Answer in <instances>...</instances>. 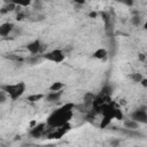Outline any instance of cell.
Returning <instances> with one entry per match:
<instances>
[{
	"label": "cell",
	"instance_id": "obj_13",
	"mask_svg": "<svg viewBox=\"0 0 147 147\" xmlns=\"http://www.w3.org/2000/svg\"><path fill=\"white\" fill-rule=\"evenodd\" d=\"M44 98H45V94H42V93H34V94L28 95L26 100L30 101V102H38V101L42 100Z\"/></svg>",
	"mask_w": 147,
	"mask_h": 147
},
{
	"label": "cell",
	"instance_id": "obj_6",
	"mask_svg": "<svg viewBox=\"0 0 147 147\" xmlns=\"http://www.w3.org/2000/svg\"><path fill=\"white\" fill-rule=\"evenodd\" d=\"M46 123L45 122H41V123H37L33 127H31L30 129V131H29V134L32 137V138H40L44 133H45V131H46Z\"/></svg>",
	"mask_w": 147,
	"mask_h": 147
},
{
	"label": "cell",
	"instance_id": "obj_1",
	"mask_svg": "<svg viewBox=\"0 0 147 147\" xmlns=\"http://www.w3.org/2000/svg\"><path fill=\"white\" fill-rule=\"evenodd\" d=\"M75 107H76L75 103L67 102L63 106L56 108L47 116L46 125L52 129H56V127H61V126L70 123L72 119V116H74Z\"/></svg>",
	"mask_w": 147,
	"mask_h": 147
},
{
	"label": "cell",
	"instance_id": "obj_18",
	"mask_svg": "<svg viewBox=\"0 0 147 147\" xmlns=\"http://www.w3.org/2000/svg\"><path fill=\"white\" fill-rule=\"evenodd\" d=\"M31 5H32L33 9H36V10H40V9L42 8V2H41V1H39V0L31 2Z\"/></svg>",
	"mask_w": 147,
	"mask_h": 147
},
{
	"label": "cell",
	"instance_id": "obj_2",
	"mask_svg": "<svg viewBox=\"0 0 147 147\" xmlns=\"http://www.w3.org/2000/svg\"><path fill=\"white\" fill-rule=\"evenodd\" d=\"M0 90L6 92V94L8 95V99L15 101L24 94V92L26 90V84L24 82H18V83H14V84H9V83L2 84V85H0Z\"/></svg>",
	"mask_w": 147,
	"mask_h": 147
},
{
	"label": "cell",
	"instance_id": "obj_10",
	"mask_svg": "<svg viewBox=\"0 0 147 147\" xmlns=\"http://www.w3.org/2000/svg\"><path fill=\"white\" fill-rule=\"evenodd\" d=\"M92 56L94 59H96V60H105L108 56V51L106 48H103V47H100V48H98V49H95L93 52Z\"/></svg>",
	"mask_w": 147,
	"mask_h": 147
},
{
	"label": "cell",
	"instance_id": "obj_12",
	"mask_svg": "<svg viewBox=\"0 0 147 147\" xmlns=\"http://www.w3.org/2000/svg\"><path fill=\"white\" fill-rule=\"evenodd\" d=\"M95 96L96 95H94L92 92H86L84 95H83V102L85 103V105H92L93 103V101H94V99H95Z\"/></svg>",
	"mask_w": 147,
	"mask_h": 147
},
{
	"label": "cell",
	"instance_id": "obj_21",
	"mask_svg": "<svg viewBox=\"0 0 147 147\" xmlns=\"http://www.w3.org/2000/svg\"><path fill=\"white\" fill-rule=\"evenodd\" d=\"M139 59L141 61H145V54H139Z\"/></svg>",
	"mask_w": 147,
	"mask_h": 147
},
{
	"label": "cell",
	"instance_id": "obj_23",
	"mask_svg": "<svg viewBox=\"0 0 147 147\" xmlns=\"http://www.w3.org/2000/svg\"><path fill=\"white\" fill-rule=\"evenodd\" d=\"M134 147H141V146H134Z\"/></svg>",
	"mask_w": 147,
	"mask_h": 147
},
{
	"label": "cell",
	"instance_id": "obj_22",
	"mask_svg": "<svg viewBox=\"0 0 147 147\" xmlns=\"http://www.w3.org/2000/svg\"><path fill=\"white\" fill-rule=\"evenodd\" d=\"M36 124H37V122H36V121H32V122L30 123V126H31V127H33Z\"/></svg>",
	"mask_w": 147,
	"mask_h": 147
},
{
	"label": "cell",
	"instance_id": "obj_11",
	"mask_svg": "<svg viewBox=\"0 0 147 147\" xmlns=\"http://www.w3.org/2000/svg\"><path fill=\"white\" fill-rule=\"evenodd\" d=\"M65 87V85H64V83H62V82H54V83H52L51 85H49V87H48V91L49 92H57V91H63V88Z\"/></svg>",
	"mask_w": 147,
	"mask_h": 147
},
{
	"label": "cell",
	"instance_id": "obj_8",
	"mask_svg": "<svg viewBox=\"0 0 147 147\" xmlns=\"http://www.w3.org/2000/svg\"><path fill=\"white\" fill-rule=\"evenodd\" d=\"M63 95V91H57V92H48L47 94H45V100L47 102H57L60 101V99Z\"/></svg>",
	"mask_w": 147,
	"mask_h": 147
},
{
	"label": "cell",
	"instance_id": "obj_7",
	"mask_svg": "<svg viewBox=\"0 0 147 147\" xmlns=\"http://www.w3.org/2000/svg\"><path fill=\"white\" fill-rule=\"evenodd\" d=\"M15 30V24L13 22H3L0 24V37H8Z\"/></svg>",
	"mask_w": 147,
	"mask_h": 147
},
{
	"label": "cell",
	"instance_id": "obj_9",
	"mask_svg": "<svg viewBox=\"0 0 147 147\" xmlns=\"http://www.w3.org/2000/svg\"><path fill=\"white\" fill-rule=\"evenodd\" d=\"M123 126L124 129L126 130H131V131H134V130H138L140 124H138L137 122L132 121L131 118H127V119H123Z\"/></svg>",
	"mask_w": 147,
	"mask_h": 147
},
{
	"label": "cell",
	"instance_id": "obj_20",
	"mask_svg": "<svg viewBox=\"0 0 147 147\" xmlns=\"http://www.w3.org/2000/svg\"><path fill=\"white\" fill-rule=\"evenodd\" d=\"M139 84H141V85H142V87H145V88H146V87H147V78H146V77H144V78L140 80V83H139Z\"/></svg>",
	"mask_w": 147,
	"mask_h": 147
},
{
	"label": "cell",
	"instance_id": "obj_16",
	"mask_svg": "<svg viewBox=\"0 0 147 147\" xmlns=\"http://www.w3.org/2000/svg\"><path fill=\"white\" fill-rule=\"evenodd\" d=\"M108 145H109V147H119L121 146V139H118V138H111L108 141Z\"/></svg>",
	"mask_w": 147,
	"mask_h": 147
},
{
	"label": "cell",
	"instance_id": "obj_14",
	"mask_svg": "<svg viewBox=\"0 0 147 147\" xmlns=\"http://www.w3.org/2000/svg\"><path fill=\"white\" fill-rule=\"evenodd\" d=\"M130 22H131V24L134 25V26H140V25L142 24V17H141L138 13H136V14L131 17Z\"/></svg>",
	"mask_w": 147,
	"mask_h": 147
},
{
	"label": "cell",
	"instance_id": "obj_17",
	"mask_svg": "<svg viewBox=\"0 0 147 147\" xmlns=\"http://www.w3.org/2000/svg\"><path fill=\"white\" fill-rule=\"evenodd\" d=\"M144 78V76H142V74H140V72H136V74H132L131 75V79L133 80V83H140V80Z\"/></svg>",
	"mask_w": 147,
	"mask_h": 147
},
{
	"label": "cell",
	"instance_id": "obj_19",
	"mask_svg": "<svg viewBox=\"0 0 147 147\" xmlns=\"http://www.w3.org/2000/svg\"><path fill=\"white\" fill-rule=\"evenodd\" d=\"M8 100V95L6 94V92H3L2 90H0V105L5 103Z\"/></svg>",
	"mask_w": 147,
	"mask_h": 147
},
{
	"label": "cell",
	"instance_id": "obj_15",
	"mask_svg": "<svg viewBox=\"0 0 147 147\" xmlns=\"http://www.w3.org/2000/svg\"><path fill=\"white\" fill-rule=\"evenodd\" d=\"M114 119H117V121H123V119H124V114H123V111L121 110V108H118V107H116V109H115Z\"/></svg>",
	"mask_w": 147,
	"mask_h": 147
},
{
	"label": "cell",
	"instance_id": "obj_5",
	"mask_svg": "<svg viewBox=\"0 0 147 147\" xmlns=\"http://www.w3.org/2000/svg\"><path fill=\"white\" fill-rule=\"evenodd\" d=\"M25 49H26L32 56H36V55H38V54L41 52V49H42V44H41V41H40L39 39H34V40H32V41H30V42H28V44L25 45Z\"/></svg>",
	"mask_w": 147,
	"mask_h": 147
},
{
	"label": "cell",
	"instance_id": "obj_4",
	"mask_svg": "<svg viewBox=\"0 0 147 147\" xmlns=\"http://www.w3.org/2000/svg\"><path fill=\"white\" fill-rule=\"evenodd\" d=\"M130 118L132 121L137 122L138 124H146L147 123V110H146V107L142 106L140 108L134 109L130 114Z\"/></svg>",
	"mask_w": 147,
	"mask_h": 147
},
{
	"label": "cell",
	"instance_id": "obj_3",
	"mask_svg": "<svg viewBox=\"0 0 147 147\" xmlns=\"http://www.w3.org/2000/svg\"><path fill=\"white\" fill-rule=\"evenodd\" d=\"M40 56L41 59L49 62H54V63H62L65 60V53L60 48H54L52 51H48Z\"/></svg>",
	"mask_w": 147,
	"mask_h": 147
}]
</instances>
